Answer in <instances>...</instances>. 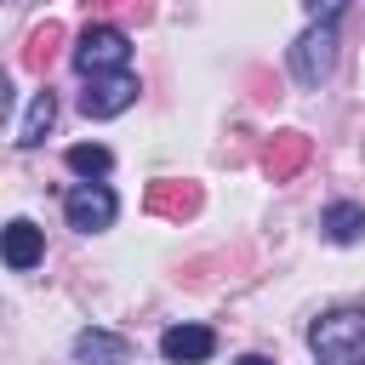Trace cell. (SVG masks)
<instances>
[{"mask_svg": "<svg viewBox=\"0 0 365 365\" xmlns=\"http://www.w3.org/2000/svg\"><path fill=\"white\" fill-rule=\"evenodd\" d=\"M308 348L319 365H342V359L365 354V308H331L325 319H314Z\"/></svg>", "mask_w": 365, "mask_h": 365, "instance_id": "1", "label": "cell"}, {"mask_svg": "<svg viewBox=\"0 0 365 365\" xmlns=\"http://www.w3.org/2000/svg\"><path fill=\"white\" fill-rule=\"evenodd\" d=\"M125 57H131V40H125V29H114V23H86L80 40H74V68H80L86 80H97V74H125Z\"/></svg>", "mask_w": 365, "mask_h": 365, "instance_id": "2", "label": "cell"}, {"mask_svg": "<svg viewBox=\"0 0 365 365\" xmlns=\"http://www.w3.org/2000/svg\"><path fill=\"white\" fill-rule=\"evenodd\" d=\"M331 68H336V29H331V23H314V29L297 34V46H291V74H297L302 86H319Z\"/></svg>", "mask_w": 365, "mask_h": 365, "instance_id": "3", "label": "cell"}, {"mask_svg": "<svg viewBox=\"0 0 365 365\" xmlns=\"http://www.w3.org/2000/svg\"><path fill=\"white\" fill-rule=\"evenodd\" d=\"M63 217H68V228L97 234V228H108V222L120 217V200H114V188H108V182H80V188H68Z\"/></svg>", "mask_w": 365, "mask_h": 365, "instance_id": "4", "label": "cell"}, {"mask_svg": "<svg viewBox=\"0 0 365 365\" xmlns=\"http://www.w3.org/2000/svg\"><path fill=\"white\" fill-rule=\"evenodd\" d=\"M137 103V80L131 74H97V80H86V91H80V114L86 120H114V114H125Z\"/></svg>", "mask_w": 365, "mask_h": 365, "instance_id": "5", "label": "cell"}, {"mask_svg": "<svg viewBox=\"0 0 365 365\" xmlns=\"http://www.w3.org/2000/svg\"><path fill=\"white\" fill-rule=\"evenodd\" d=\"M143 205H148L154 217H165V222H188V217L205 205V188L188 182V177H160V182H148Z\"/></svg>", "mask_w": 365, "mask_h": 365, "instance_id": "6", "label": "cell"}, {"mask_svg": "<svg viewBox=\"0 0 365 365\" xmlns=\"http://www.w3.org/2000/svg\"><path fill=\"white\" fill-rule=\"evenodd\" d=\"M160 354H165L171 365H200V359L217 354V331H211V325H171V331L160 336Z\"/></svg>", "mask_w": 365, "mask_h": 365, "instance_id": "7", "label": "cell"}, {"mask_svg": "<svg viewBox=\"0 0 365 365\" xmlns=\"http://www.w3.org/2000/svg\"><path fill=\"white\" fill-rule=\"evenodd\" d=\"M308 154H314V143H308L302 131H279V137L262 148V171H268L274 182H285V177H297V171L308 165Z\"/></svg>", "mask_w": 365, "mask_h": 365, "instance_id": "8", "label": "cell"}, {"mask_svg": "<svg viewBox=\"0 0 365 365\" xmlns=\"http://www.w3.org/2000/svg\"><path fill=\"white\" fill-rule=\"evenodd\" d=\"M0 251H6V268L23 274V268H34V262L46 257V234H40L29 217H17V222H6V245H0Z\"/></svg>", "mask_w": 365, "mask_h": 365, "instance_id": "9", "label": "cell"}, {"mask_svg": "<svg viewBox=\"0 0 365 365\" xmlns=\"http://www.w3.org/2000/svg\"><path fill=\"white\" fill-rule=\"evenodd\" d=\"M74 359L80 365H131V342L114 331H80L74 336Z\"/></svg>", "mask_w": 365, "mask_h": 365, "instance_id": "10", "label": "cell"}, {"mask_svg": "<svg viewBox=\"0 0 365 365\" xmlns=\"http://www.w3.org/2000/svg\"><path fill=\"white\" fill-rule=\"evenodd\" d=\"M319 228H325V240H331V245H354V240L365 234V205L336 200V205H325V211H319Z\"/></svg>", "mask_w": 365, "mask_h": 365, "instance_id": "11", "label": "cell"}, {"mask_svg": "<svg viewBox=\"0 0 365 365\" xmlns=\"http://www.w3.org/2000/svg\"><path fill=\"white\" fill-rule=\"evenodd\" d=\"M57 46H63V23H51V17H46V23L29 34V46H23V68H29V74H46V68H51V57H57Z\"/></svg>", "mask_w": 365, "mask_h": 365, "instance_id": "12", "label": "cell"}, {"mask_svg": "<svg viewBox=\"0 0 365 365\" xmlns=\"http://www.w3.org/2000/svg\"><path fill=\"white\" fill-rule=\"evenodd\" d=\"M51 120H57V97H51V91H34V103H29L23 125H17V148H34V143L51 131Z\"/></svg>", "mask_w": 365, "mask_h": 365, "instance_id": "13", "label": "cell"}, {"mask_svg": "<svg viewBox=\"0 0 365 365\" xmlns=\"http://www.w3.org/2000/svg\"><path fill=\"white\" fill-rule=\"evenodd\" d=\"M63 160H68V171H74V177H86V182L108 177V165H114V154H108L103 143H74V148H68Z\"/></svg>", "mask_w": 365, "mask_h": 365, "instance_id": "14", "label": "cell"}, {"mask_svg": "<svg viewBox=\"0 0 365 365\" xmlns=\"http://www.w3.org/2000/svg\"><path fill=\"white\" fill-rule=\"evenodd\" d=\"M302 6H308V11L319 17V23H331V17H336V11L348 6V0H302Z\"/></svg>", "mask_w": 365, "mask_h": 365, "instance_id": "15", "label": "cell"}, {"mask_svg": "<svg viewBox=\"0 0 365 365\" xmlns=\"http://www.w3.org/2000/svg\"><path fill=\"white\" fill-rule=\"evenodd\" d=\"M234 365H268V359H262V354H245V359H234Z\"/></svg>", "mask_w": 365, "mask_h": 365, "instance_id": "16", "label": "cell"}, {"mask_svg": "<svg viewBox=\"0 0 365 365\" xmlns=\"http://www.w3.org/2000/svg\"><path fill=\"white\" fill-rule=\"evenodd\" d=\"M86 6H108V0H86Z\"/></svg>", "mask_w": 365, "mask_h": 365, "instance_id": "17", "label": "cell"}]
</instances>
